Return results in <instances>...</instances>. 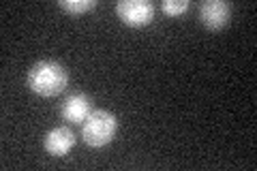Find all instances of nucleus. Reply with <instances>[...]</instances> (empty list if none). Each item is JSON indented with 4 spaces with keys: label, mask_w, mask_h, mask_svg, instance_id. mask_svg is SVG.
Masks as SVG:
<instances>
[{
    "label": "nucleus",
    "mask_w": 257,
    "mask_h": 171,
    "mask_svg": "<svg viewBox=\"0 0 257 171\" xmlns=\"http://www.w3.org/2000/svg\"><path fill=\"white\" fill-rule=\"evenodd\" d=\"M26 84L35 94L56 96L67 88L69 73L56 60H39L37 64H32V69L28 71Z\"/></svg>",
    "instance_id": "nucleus-1"
},
{
    "label": "nucleus",
    "mask_w": 257,
    "mask_h": 171,
    "mask_svg": "<svg viewBox=\"0 0 257 171\" xmlns=\"http://www.w3.org/2000/svg\"><path fill=\"white\" fill-rule=\"evenodd\" d=\"M118 120L109 109H92L82 122V139L90 148H103L116 135Z\"/></svg>",
    "instance_id": "nucleus-2"
},
{
    "label": "nucleus",
    "mask_w": 257,
    "mask_h": 171,
    "mask_svg": "<svg viewBox=\"0 0 257 171\" xmlns=\"http://www.w3.org/2000/svg\"><path fill=\"white\" fill-rule=\"evenodd\" d=\"M116 13L128 26H146L155 18V5L148 0H120Z\"/></svg>",
    "instance_id": "nucleus-3"
},
{
    "label": "nucleus",
    "mask_w": 257,
    "mask_h": 171,
    "mask_svg": "<svg viewBox=\"0 0 257 171\" xmlns=\"http://www.w3.org/2000/svg\"><path fill=\"white\" fill-rule=\"evenodd\" d=\"M92 111V99L86 92H73L60 105V116L62 120L71 122V124H82Z\"/></svg>",
    "instance_id": "nucleus-4"
},
{
    "label": "nucleus",
    "mask_w": 257,
    "mask_h": 171,
    "mask_svg": "<svg viewBox=\"0 0 257 171\" xmlns=\"http://www.w3.org/2000/svg\"><path fill=\"white\" fill-rule=\"evenodd\" d=\"M229 15H231V5L223 3V0H206V3L199 5V20L210 30L223 28L229 22Z\"/></svg>",
    "instance_id": "nucleus-5"
},
{
    "label": "nucleus",
    "mask_w": 257,
    "mask_h": 171,
    "mask_svg": "<svg viewBox=\"0 0 257 171\" xmlns=\"http://www.w3.org/2000/svg\"><path fill=\"white\" fill-rule=\"evenodd\" d=\"M75 141H77V137L69 126H56L52 131H47L43 139V148L52 156H64V154H69L73 150Z\"/></svg>",
    "instance_id": "nucleus-6"
},
{
    "label": "nucleus",
    "mask_w": 257,
    "mask_h": 171,
    "mask_svg": "<svg viewBox=\"0 0 257 171\" xmlns=\"http://www.w3.org/2000/svg\"><path fill=\"white\" fill-rule=\"evenodd\" d=\"M58 7L71 15H82L96 7V0H58Z\"/></svg>",
    "instance_id": "nucleus-7"
},
{
    "label": "nucleus",
    "mask_w": 257,
    "mask_h": 171,
    "mask_svg": "<svg viewBox=\"0 0 257 171\" xmlns=\"http://www.w3.org/2000/svg\"><path fill=\"white\" fill-rule=\"evenodd\" d=\"M161 7H163V11L167 15H172L174 18V15H182L191 7V3L189 0H163V5Z\"/></svg>",
    "instance_id": "nucleus-8"
}]
</instances>
